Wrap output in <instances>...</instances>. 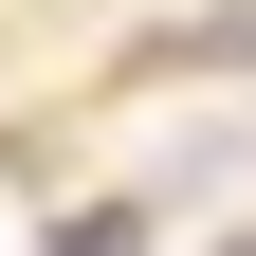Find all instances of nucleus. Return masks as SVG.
Listing matches in <instances>:
<instances>
[{
  "label": "nucleus",
  "mask_w": 256,
  "mask_h": 256,
  "mask_svg": "<svg viewBox=\"0 0 256 256\" xmlns=\"http://www.w3.org/2000/svg\"><path fill=\"white\" fill-rule=\"evenodd\" d=\"M37 256H146V202H74V220H55Z\"/></svg>",
  "instance_id": "1"
},
{
  "label": "nucleus",
  "mask_w": 256,
  "mask_h": 256,
  "mask_svg": "<svg viewBox=\"0 0 256 256\" xmlns=\"http://www.w3.org/2000/svg\"><path fill=\"white\" fill-rule=\"evenodd\" d=\"M202 55H220V74H256V0H220V18H202Z\"/></svg>",
  "instance_id": "2"
},
{
  "label": "nucleus",
  "mask_w": 256,
  "mask_h": 256,
  "mask_svg": "<svg viewBox=\"0 0 256 256\" xmlns=\"http://www.w3.org/2000/svg\"><path fill=\"white\" fill-rule=\"evenodd\" d=\"M202 256H256V220H238V238H202Z\"/></svg>",
  "instance_id": "3"
}]
</instances>
